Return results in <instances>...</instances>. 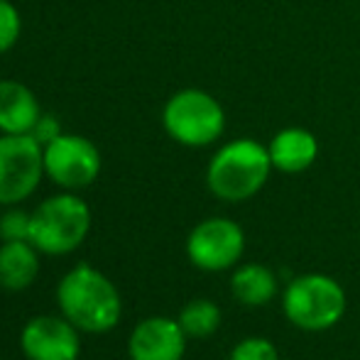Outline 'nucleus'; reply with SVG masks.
I'll return each instance as SVG.
<instances>
[{"instance_id": "1", "label": "nucleus", "mask_w": 360, "mask_h": 360, "mask_svg": "<svg viewBox=\"0 0 360 360\" xmlns=\"http://www.w3.org/2000/svg\"><path fill=\"white\" fill-rule=\"evenodd\" d=\"M57 307L81 333H108L120 323L123 299L108 275L79 262L57 285Z\"/></svg>"}, {"instance_id": "18", "label": "nucleus", "mask_w": 360, "mask_h": 360, "mask_svg": "<svg viewBox=\"0 0 360 360\" xmlns=\"http://www.w3.org/2000/svg\"><path fill=\"white\" fill-rule=\"evenodd\" d=\"M228 360H280V353H277L272 341L260 336H250L243 338L240 343H236Z\"/></svg>"}, {"instance_id": "15", "label": "nucleus", "mask_w": 360, "mask_h": 360, "mask_svg": "<svg viewBox=\"0 0 360 360\" xmlns=\"http://www.w3.org/2000/svg\"><path fill=\"white\" fill-rule=\"evenodd\" d=\"M184 333L189 338H206L218 331L221 326V309L211 299H191L184 309H181L179 319Z\"/></svg>"}, {"instance_id": "11", "label": "nucleus", "mask_w": 360, "mask_h": 360, "mask_svg": "<svg viewBox=\"0 0 360 360\" xmlns=\"http://www.w3.org/2000/svg\"><path fill=\"white\" fill-rule=\"evenodd\" d=\"M39 115V101L27 86L0 79V135H30Z\"/></svg>"}, {"instance_id": "2", "label": "nucleus", "mask_w": 360, "mask_h": 360, "mask_svg": "<svg viewBox=\"0 0 360 360\" xmlns=\"http://www.w3.org/2000/svg\"><path fill=\"white\" fill-rule=\"evenodd\" d=\"M275 169L270 150L252 138H240L223 145L211 157L206 169V184L211 194L223 201H245L265 186L270 172Z\"/></svg>"}, {"instance_id": "17", "label": "nucleus", "mask_w": 360, "mask_h": 360, "mask_svg": "<svg viewBox=\"0 0 360 360\" xmlns=\"http://www.w3.org/2000/svg\"><path fill=\"white\" fill-rule=\"evenodd\" d=\"M22 32V18L10 0H0V54L13 49Z\"/></svg>"}, {"instance_id": "3", "label": "nucleus", "mask_w": 360, "mask_h": 360, "mask_svg": "<svg viewBox=\"0 0 360 360\" xmlns=\"http://www.w3.org/2000/svg\"><path fill=\"white\" fill-rule=\"evenodd\" d=\"M91 209L74 191H62L44 199L32 211L30 243L42 255L62 257L81 248L91 231Z\"/></svg>"}, {"instance_id": "9", "label": "nucleus", "mask_w": 360, "mask_h": 360, "mask_svg": "<svg viewBox=\"0 0 360 360\" xmlns=\"http://www.w3.org/2000/svg\"><path fill=\"white\" fill-rule=\"evenodd\" d=\"M20 348L27 360H79L81 331L62 314H42L22 326Z\"/></svg>"}, {"instance_id": "7", "label": "nucleus", "mask_w": 360, "mask_h": 360, "mask_svg": "<svg viewBox=\"0 0 360 360\" xmlns=\"http://www.w3.org/2000/svg\"><path fill=\"white\" fill-rule=\"evenodd\" d=\"M101 152L84 135L62 133L49 145H44V176L62 186L64 191H76L91 186L101 174Z\"/></svg>"}, {"instance_id": "13", "label": "nucleus", "mask_w": 360, "mask_h": 360, "mask_svg": "<svg viewBox=\"0 0 360 360\" xmlns=\"http://www.w3.org/2000/svg\"><path fill=\"white\" fill-rule=\"evenodd\" d=\"M42 252L30 240H3L0 243V289L25 292L32 287L39 275Z\"/></svg>"}, {"instance_id": "12", "label": "nucleus", "mask_w": 360, "mask_h": 360, "mask_svg": "<svg viewBox=\"0 0 360 360\" xmlns=\"http://www.w3.org/2000/svg\"><path fill=\"white\" fill-rule=\"evenodd\" d=\"M272 167L285 174L307 172L319 157V140L304 128H285L267 145Z\"/></svg>"}, {"instance_id": "5", "label": "nucleus", "mask_w": 360, "mask_h": 360, "mask_svg": "<svg viewBox=\"0 0 360 360\" xmlns=\"http://www.w3.org/2000/svg\"><path fill=\"white\" fill-rule=\"evenodd\" d=\"M162 125L184 147L214 145L226 130V113L211 94L201 89L176 91L162 108Z\"/></svg>"}, {"instance_id": "19", "label": "nucleus", "mask_w": 360, "mask_h": 360, "mask_svg": "<svg viewBox=\"0 0 360 360\" xmlns=\"http://www.w3.org/2000/svg\"><path fill=\"white\" fill-rule=\"evenodd\" d=\"M62 133H64V130H62V125H59V120L54 118V115H49V113H42L37 123H34V128H32V133H30V135H32V138L44 147V145L52 143L54 138H59Z\"/></svg>"}, {"instance_id": "4", "label": "nucleus", "mask_w": 360, "mask_h": 360, "mask_svg": "<svg viewBox=\"0 0 360 360\" xmlns=\"http://www.w3.org/2000/svg\"><path fill=\"white\" fill-rule=\"evenodd\" d=\"M346 307V292L328 275H302L282 294L285 316L302 331H328L343 319Z\"/></svg>"}, {"instance_id": "10", "label": "nucleus", "mask_w": 360, "mask_h": 360, "mask_svg": "<svg viewBox=\"0 0 360 360\" xmlns=\"http://www.w3.org/2000/svg\"><path fill=\"white\" fill-rule=\"evenodd\" d=\"M186 338L189 336L176 319H143L128 338V356L130 360H181L186 353Z\"/></svg>"}, {"instance_id": "16", "label": "nucleus", "mask_w": 360, "mask_h": 360, "mask_svg": "<svg viewBox=\"0 0 360 360\" xmlns=\"http://www.w3.org/2000/svg\"><path fill=\"white\" fill-rule=\"evenodd\" d=\"M30 226H32V214L8 206L0 216V240H30Z\"/></svg>"}, {"instance_id": "8", "label": "nucleus", "mask_w": 360, "mask_h": 360, "mask_svg": "<svg viewBox=\"0 0 360 360\" xmlns=\"http://www.w3.org/2000/svg\"><path fill=\"white\" fill-rule=\"evenodd\" d=\"M245 250V233L231 218H206L191 228L186 238V255L191 265L204 272H223L240 262Z\"/></svg>"}, {"instance_id": "6", "label": "nucleus", "mask_w": 360, "mask_h": 360, "mask_svg": "<svg viewBox=\"0 0 360 360\" xmlns=\"http://www.w3.org/2000/svg\"><path fill=\"white\" fill-rule=\"evenodd\" d=\"M44 176V147L32 135H0V206H18Z\"/></svg>"}, {"instance_id": "14", "label": "nucleus", "mask_w": 360, "mask_h": 360, "mask_svg": "<svg viewBox=\"0 0 360 360\" xmlns=\"http://www.w3.org/2000/svg\"><path fill=\"white\" fill-rule=\"evenodd\" d=\"M231 292L245 307H265L277 294V275L267 265L248 262L236 267L231 277Z\"/></svg>"}]
</instances>
